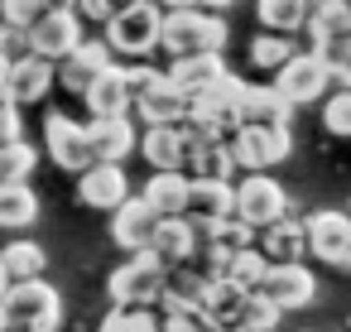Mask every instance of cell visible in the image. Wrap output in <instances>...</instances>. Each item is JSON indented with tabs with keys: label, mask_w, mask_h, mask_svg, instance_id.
<instances>
[{
	"label": "cell",
	"mask_w": 351,
	"mask_h": 332,
	"mask_svg": "<svg viewBox=\"0 0 351 332\" xmlns=\"http://www.w3.org/2000/svg\"><path fill=\"white\" fill-rule=\"evenodd\" d=\"M106 63H116V54L106 49V39H82L73 54H63V58L53 63V73H58V87H68L73 97H82L87 82H92Z\"/></svg>",
	"instance_id": "cell-15"
},
{
	"label": "cell",
	"mask_w": 351,
	"mask_h": 332,
	"mask_svg": "<svg viewBox=\"0 0 351 332\" xmlns=\"http://www.w3.org/2000/svg\"><path fill=\"white\" fill-rule=\"evenodd\" d=\"M130 116L145 121V126H178V121L188 116V92H183L169 73H159V78L130 102Z\"/></svg>",
	"instance_id": "cell-11"
},
{
	"label": "cell",
	"mask_w": 351,
	"mask_h": 332,
	"mask_svg": "<svg viewBox=\"0 0 351 332\" xmlns=\"http://www.w3.org/2000/svg\"><path fill=\"white\" fill-rule=\"evenodd\" d=\"M332 82H337V87H346V92H351V63H346V68H341V73H337V78H332Z\"/></svg>",
	"instance_id": "cell-45"
},
{
	"label": "cell",
	"mask_w": 351,
	"mask_h": 332,
	"mask_svg": "<svg viewBox=\"0 0 351 332\" xmlns=\"http://www.w3.org/2000/svg\"><path fill=\"white\" fill-rule=\"evenodd\" d=\"M154 308H159L164 332H217V327H212V318H207L197 303H169V298H159Z\"/></svg>",
	"instance_id": "cell-35"
},
{
	"label": "cell",
	"mask_w": 351,
	"mask_h": 332,
	"mask_svg": "<svg viewBox=\"0 0 351 332\" xmlns=\"http://www.w3.org/2000/svg\"><path fill=\"white\" fill-rule=\"evenodd\" d=\"M135 150L149 159V169H183V135H178V126H145Z\"/></svg>",
	"instance_id": "cell-28"
},
{
	"label": "cell",
	"mask_w": 351,
	"mask_h": 332,
	"mask_svg": "<svg viewBox=\"0 0 351 332\" xmlns=\"http://www.w3.org/2000/svg\"><path fill=\"white\" fill-rule=\"evenodd\" d=\"M125 198H130V178H125V169H121V164L97 159V164H87V169L77 174V202H82V207L116 212Z\"/></svg>",
	"instance_id": "cell-12"
},
{
	"label": "cell",
	"mask_w": 351,
	"mask_h": 332,
	"mask_svg": "<svg viewBox=\"0 0 351 332\" xmlns=\"http://www.w3.org/2000/svg\"><path fill=\"white\" fill-rule=\"evenodd\" d=\"M289 145H293L289 126H245V121H241V130L231 135L226 150H231L236 169H245V174H265V169H274V164L289 159Z\"/></svg>",
	"instance_id": "cell-5"
},
{
	"label": "cell",
	"mask_w": 351,
	"mask_h": 332,
	"mask_svg": "<svg viewBox=\"0 0 351 332\" xmlns=\"http://www.w3.org/2000/svg\"><path fill=\"white\" fill-rule=\"evenodd\" d=\"M289 102L274 92V82H245L236 97V116L245 126H289Z\"/></svg>",
	"instance_id": "cell-19"
},
{
	"label": "cell",
	"mask_w": 351,
	"mask_h": 332,
	"mask_svg": "<svg viewBox=\"0 0 351 332\" xmlns=\"http://www.w3.org/2000/svg\"><path fill=\"white\" fill-rule=\"evenodd\" d=\"M226 39H231V29H226V15H217V10H202V5L164 10L159 49L169 58H183V54H221Z\"/></svg>",
	"instance_id": "cell-1"
},
{
	"label": "cell",
	"mask_w": 351,
	"mask_h": 332,
	"mask_svg": "<svg viewBox=\"0 0 351 332\" xmlns=\"http://www.w3.org/2000/svg\"><path fill=\"white\" fill-rule=\"evenodd\" d=\"M293 54H298L293 34H274V29H265V34L250 39V68H255V73H274V68H284Z\"/></svg>",
	"instance_id": "cell-31"
},
{
	"label": "cell",
	"mask_w": 351,
	"mask_h": 332,
	"mask_svg": "<svg viewBox=\"0 0 351 332\" xmlns=\"http://www.w3.org/2000/svg\"><path fill=\"white\" fill-rule=\"evenodd\" d=\"M260 294L279 308V313H293V308H308L317 298V274L303 265V260H289V265H269Z\"/></svg>",
	"instance_id": "cell-10"
},
{
	"label": "cell",
	"mask_w": 351,
	"mask_h": 332,
	"mask_svg": "<svg viewBox=\"0 0 351 332\" xmlns=\"http://www.w3.org/2000/svg\"><path fill=\"white\" fill-rule=\"evenodd\" d=\"M346 5H351V0H346Z\"/></svg>",
	"instance_id": "cell-52"
},
{
	"label": "cell",
	"mask_w": 351,
	"mask_h": 332,
	"mask_svg": "<svg viewBox=\"0 0 351 332\" xmlns=\"http://www.w3.org/2000/svg\"><path fill=\"white\" fill-rule=\"evenodd\" d=\"M39 164V150L29 140H10V145H0V183H29Z\"/></svg>",
	"instance_id": "cell-34"
},
{
	"label": "cell",
	"mask_w": 351,
	"mask_h": 332,
	"mask_svg": "<svg viewBox=\"0 0 351 332\" xmlns=\"http://www.w3.org/2000/svg\"><path fill=\"white\" fill-rule=\"evenodd\" d=\"M44 150H49V159H53L58 169H68V174H82L87 164H97V159H92V145H87V126H77V121L63 116V111H49V116H44Z\"/></svg>",
	"instance_id": "cell-9"
},
{
	"label": "cell",
	"mask_w": 351,
	"mask_h": 332,
	"mask_svg": "<svg viewBox=\"0 0 351 332\" xmlns=\"http://www.w3.org/2000/svg\"><path fill=\"white\" fill-rule=\"evenodd\" d=\"M255 246L265 250L269 265H289V260H303V255H308V231H303V222H293V217L284 212L279 222L260 226V241H255Z\"/></svg>",
	"instance_id": "cell-20"
},
{
	"label": "cell",
	"mask_w": 351,
	"mask_h": 332,
	"mask_svg": "<svg viewBox=\"0 0 351 332\" xmlns=\"http://www.w3.org/2000/svg\"><path fill=\"white\" fill-rule=\"evenodd\" d=\"M154 231H159V212H154L145 198H125V202L111 212V241H116L125 255H130V250H149Z\"/></svg>",
	"instance_id": "cell-16"
},
{
	"label": "cell",
	"mask_w": 351,
	"mask_h": 332,
	"mask_svg": "<svg viewBox=\"0 0 351 332\" xmlns=\"http://www.w3.org/2000/svg\"><path fill=\"white\" fill-rule=\"evenodd\" d=\"M5 332H10V327H5Z\"/></svg>",
	"instance_id": "cell-53"
},
{
	"label": "cell",
	"mask_w": 351,
	"mask_h": 332,
	"mask_svg": "<svg viewBox=\"0 0 351 332\" xmlns=\"http://www.w3.org/2000/svg\"><path fill=\"white\" fill-rule=\"evenodd\" d=\"M303 231H308V255H317L322 265H341L346 260V250H351V217L346 212L322 207V212H313L303 222Z\"/></svg>",
	"instance_id": "cell-14"
},
{
	"label": "cell",
	"mask_w": 351,
	"mask_h": 332,
	"mask_svg": "<svg viewBox=\"0 0 351 332\" xmlns=\"http://www.w3.org/2000/svg\"><path fill=\"white\" fill-rule=\"evenodd\" d=\"M149 250H154L164 265H183V260H193V250H197V231H193V222H188L183 212H178V217H159V231H154Z\"/></svg>",
	"instance_id": "cell-22"
},
{
	"label": "cell",
	"mask_w": 351,
	"mask_h": 332,
	"mask_svg": "<svg viewBox=\"0 0 351 332\" xmlns=\"http://www.w3.org/2000/svg\"><path fill=\"white\" fill-rule=\"evenodd\" d=\"M236 202V188L221 183V178H188V217L193 222H221Z\"/></svg>",
	"instance_id": "cell-21"
},
{
	"label": "cell",
	"mask_w": 351,
	"mask_h": 332,
	"mask_svg": "<svg viewBox=\"0 0 351 332\" xmlns=\"http://www.w3.org/2000/svg\"><path fill=\"white\" fill-rule=\"evenodd\" d=\"M25 39H29V54L58 63L63 54H73V49L82 44V15H77L73 5H49V10L29 25Z\"/></svg>",
	"instance_id": "cell-7"
},
{
	"label": "cell",
	"mask_w": 351,
	"mask_h": 332,
	"mask_svg": "<svg viewBox=\"0 0 351 332\" xmlns=\"http://www.w3.org/2000/svg\"><path fill=\"white\" fill-rule=\"evenodd\" d=\"M49 5H73V0H49Z\"/></svg>",
	"instance_id": "cell-49"
},
{
	"label": "cell",
	"mask_w": 351,
	"mask_h": 332,
	"mask_svg": "<svg viewBox=\"0 0 351 332\" xmlns=\"http://www.w3.org/2000/svg\"><path fill=\"white\" fill-rule=\"evenodd\" d=\"M308 39H337V34H351V5L346 0H313L308 5V20H303Z\"/></svg>",
	"instance_id": "cell-29"
},
{
	"label": "cell",
	"mask_w": 351,
	"mask_h": 332,
	"mask_svg": "<svg viewBox=\"0 0 351 332\" xmlns=\"http://www.w3.org/2000/svg\"><path fill=\"white\" fill-rule=\"evenodd\" d=\"M159 29H164V5L140 0V5H130V10L106 20V49L116 54V63L154 58L159 54Z\"/></svg>",
	"instance_id": "cell-3"
},
{
	"label": "cell",
	"mask_w": 351,
	"mask_h": 332,
	"mask_svg": "<svg viewBox=\"0 0 351 332\" xmlns=\"http://www.w3.org/2000/svg\"><path fill=\"white\" fill-rule=\"evenodd\" d=\"M221 274H226L231 284H241V289H260L265 274H269V260H265L260 246H245V250H231V260H226Z\"/></svg>",
	"instance_id": "cell-33"
},
{
	"label": "cell",
	"mask_w": 351,
	"mask_h": 332,
	"mask_svg": "<svg viewBox=\"0 0 351 332\" xmlns=\"http://www.w3.org/2000/svg\"><path fill=\"white\" fill-rule=\"evenodd\" d=\"M279 318H284V313H279L260 289H250V294H245V303H241V332H274V327H279Z\"/></svg>",
	"instance_id": "cell-36"
},
{
	"label": "cell",
	"mask_w": 351,
	"mask_h": 332,
	"mask_svg": "<svg viewBox=\"0 0 351 332\" xmlns=\"http://www.w3.org/2000/svg\"><path fill=\"white\" fill-rule=\"evenodd\" d=\"M308 5L313 0H255V15L274 34H298L303 20H308Z\"/></svg>",
	"instance_id": "cell-30"
},
{
	"label": "cell",
	"mask_w": 351,
	"mask_h": 332,
	"mask_svg": "<svg viewBox=\"0 0 351 332\" xmlns=\"http://www.w3.org/2000/svg\"><path fill=\"white\" fill-rule=\"evenodd\" d=\"M322 126H327L332 135L351 140V92H346V87H337V92L322 97Z\"/></svg>",
	"instance_id": "cell-37"
},
{
	"label": "cell",
	"mask_w": 351,
	"mask_h": 332,
	"mask_svg": "<svg viewBox=\"0 0 351 332\" xmlns=\"http://www.w3.org/2000/svg\"><path fill=\"white\" fill-rule=\"evenodd\" d=\"M125 332H164L159 308H154V303H135V308H125Z\"/></svg>",
	"instance_id": "cell-41"
},
{
	"label": "cell",
	"mask_w": 351,
	"mask_h": 332,
	"mask_svg": "<svg viewBox=\"0 0 351 332\" xmlns=\"http://www.w3.org/2000/svg\"><path fill=\"white\" fill-rule=\"evenodd\" d=\"M10 332H58L63 322V298L49 279H15L0 298Z\"/></svg>",
	"instance_id": "cell-2"
},
{
	"label": "cell",
	"mask_w": 351,
	"mask_h": 332,
	"mask_svg": "<svg viewBox=\"0 0 351 332\" xmlns=\"http://www.w3.org/2000/svg\"><path fill=\"white\" fill-rule=\"evenodd\" d=\"M25 106H15L10 97H0V145H10V140H25Z\"/></svg>",
	"instance_id": "cell-40"
},
{
	"label": "cell",
	"mask_w": 351,
	"mask_h": 332,
	"mask_svg": "<svg viewBox=\"0 0 351 332\" xmlns=\"http://www.w3.org/2000/svg\"><path fill=\"white\" fill-rule=\"evenodd\" d=\"M82 102H87V111H92V116H130V87H125V68H121V63H106V68H101V73L87 82Z\"/></svg>",
	"instance_id": "cell-18"
},
{
	"label": "cell",
	"mask_w": 351,
	"mask_h": 332,
	"mask_svg": "<svg viewBox=\"0 0 351 332\" xmlns=\"http://www.w3.org/2000/svg\"><path fill=\"white\" fill-rule=\"evenodd\" d=\"M39 222V198L29 183H0V231H25Z\"/></svg>",
	"instance_id": "cell-27"
},
{
	"label": "cell",
	"mask_w": 351,
	"mask_h": 332,
	"mask_svg": "<svg viewBox=\"0 0 351 332\" xmlns=\"http://www.w3.org/2000/svg\"><path fill=\"white\" fill-rule=\"evenodd\" d=\"M53 87H58V73H53L49 58H39V54H20V58H10L5 97H10L15 106H39Z\"/></svg>",
	"instance_id": "cell-13"
},
{
	"label": "cell",
	"mask_w": 351,
	"mask_h": 332,
	"mask_svg": "<svg viewBox=\"0 0 351 332\" xmlns=\"http://www.w3.org/2000/svg\"><path fill=\"white\" fill-rule=\"evenodd\" d=\"M49 10V0H0V25H15L29 34V25Z\"/></svg>",
	"instance_id": "cell-38"
},
{
	"label": "cell",
	"mask_w": 351,
	"mask_h": 332,
	"mask_svg": "<svg viewBox=\"0 0 351 332\" xmlns=\"http://www.w3.org/2000/svg\"><path fill=\"white\" fill-rule=\"evenodd\" d=\"M241 87H245V82L226 68L221 78H212L202 92H193V97H188V116H226V111H236Z\"/></svg>",
	"instance_id": "cell-25"
},
{
	"label": "cell",
	"mask_w": 351,
	"mask_h": 332,
	"mask_svg": "<svg viewBox=\"0 0 351 332\" xmlns=\"http://www.w3.org/2000/svg\"><path fill=\"white\" fill-rule=\"evenodd\" d=\"M5 289H10V274H5V270H0V298H5Z\"/></svg>",
	"instance_id": "cell-47"
},
{
	"label": "cell",
	"mask_w": 351,
	"mask_h": 332,
	"mask_svg": "<svg viewBox=\"0 0 351 332\" xmlns=\"http://www.w3.org/2000/svg\"><path fill=\"white\" fill-rule=\"evenodd\" d=\"M202 289H207V274H202L193 260L164 270V298H169V303H197Z\"/></svg>",
	"instance_id": "cell-32"
},
{
	"label": "cell",
	"mask_w": 351,
	"mask_h": 332,
	"mask_svg": "<svg viewBox=\"0 0 351 332\" xmlns=\"http://www.w3.org/2000/svg\"><path fill=\"white\" fill-rule=\"evenodd\" d=\"M0 270L10 274V284H15V279H44L49 250H44L39 241L20 236V241H10V246H0Z\"/></svg>",
	"instance_id": "cell-26"
},
{
	"label": "cell",
	"mask_w": 351,
	"mask_h": 332,
	"mask_svg": "<svg viewBox=\"0 0 351 332\" xmlns=\"http://www.w3.org/2000/svg\"><path fill=\"white\" fill-rule=\"evenodd\" d=\"M164 73H169L188 97H193V92H202L212 78H221V73H226V58H221V54H183V58H169V68H164Z\"/></svg>",
	"instance_id": "cell-24"
},
{
	"label": "cell",
	"mask_w": 351,
	"mask_h": 332,
	"mask_svg": "<svg viewBox=\"0 0 351 332\" xmlns=\"http://www.w3.org/2000/svg\"><path fill=\"white\" fill-rule=\"evenodd\" d=\"M341 265H346V270H351V250H346V260H341Z\"/></svg>",
	"instance_id": "cell-50"
},
{
	"label": "cell",
	"mask_w": 351,
	"mask_h": 332,
	"mask_svg": "<svg viewBox=\"0 0 351 332\" xmlns=\"http://www.w3.org/2000/svg\"><path fill=\"white\" fill-rule=\"evenodd\" d=\"M5 78H10V58L0 54V97H5Z\"/></svg>",
	"instance_id": "cell-44"
},
{
	"label": "cell",
	"mask_w": 351,
	"mask_h": 332,
	"mask_svg": "<svg viewBox=\"0 0 351 332\" xmlns=\"http://www.w3.org/2000/svg\"><path fill=\"white\" fill-rule=\"evenodd\" d=\"M327 87H332V73L322 68V58L313 49H298L284 68H274V92L289 106H313L327 97Z\"/></svg>",
	"instance_id": "cell-6"
},
{
	"label": "cell",
	"mask_w": 351,
	"mask_h": 332,
	"mask_svg": "<svg viewBox=\"0 0 351 332\" xmlns=\"http://www.w3.org/2000/svg\"><path fill=\"white\" fill-rule=\"evenodd\" d=\"M97 332H125V308L116 303V308H111V313L101 318V327H97Z\"/></svg>",
	"instance_id": "cell-42"
},
{
	"label": "cell",
	"mask_w": 351,
	"mask_h": 332,
	"mask_svg": "<svg viewBox=\"0 0 351 332\" xmlns=\"http://www.w3.org/2000/svg\"><path fill=\"white\" fill-rule=\"evenodd\" d=\"M0 332H5V308H0Z\"/></svg>",
	"instance_id": "cell-48"
},
{
	"label": "cell",
	"mask_w": 351,
	"mask_h": 332,
	"mask_svg": "<svg viewBox=\"0 0 351 332\" xmlns=\"http://www.w3.org/2000/svg\"><path fill=\"white\" fill-rule=\"evenodd\" d=\"M346 217H351V202H346Z\"/></svg>",
	"instance_id": "cell-51"
},
{
	"label": "cell",
	"mask_w": 351,
	"mask_h": 332,
	"mask_svg": "<svg viewBox=\"0 0 351 332\" xmlns=\"http://www.w3.org/2000/svg\"><path fill=\"white\" fill-rule=\"evenodd\" d=\"M164 260L154 250H130L116 270H111V303L135 308V303H159L164 298Z\"/></svg>",
	"instance_id": "cell-4"
},
{
	"label": "cell",
	"mask_w": 351,
	"mask_h": 332,
	"mask_svg": "<svg viewBox=\"0 0 351 332\" xmlns=\"http://www.w3.org/2000/svg\"><path fill=\"white\" fill-rule=\"evenodd\" d=\"M313 54H317V58H322V68H327V73L337 78V73H341V68L351 63V34H337V39H317V44H313Z\"/></svg>",
	"instance_id": "cell-39"
},
{
	"label": "cell",
	"mask_w": 351,
	"mask_h": 332,
	"mask_svg": "<svg viewBox=\"0 0 351 332\" xmlns=\"http://www.w3.org/2000/svg\"><path fill=\"white\" fill-rule=\"evenodd\" d=\"M87 145H92V159L121 164V159L135 154L140 135H135V121L130 116H92L87 121Z\"/></svg>",
	"instance_id": "cell-17"
},
{
	"label": "cell",
	"mask_w": 351,
	"mask_h": 332,
	"mask_svg": "<svg viewBox=\"0 0 351 332\" xmlns=\"http://www.w3.org/2000/svg\"><path fill=\"white\" fill-rule=\"evenodd\" d=\"M159 217H178L183 207H188V174L183 169H154V178L145 183V193H140Z\"/></svg>",
	"instance_id": "cell-23"
},
{
	"label": "cell",
	"mask_w": 351,
	"mask_h": 332,
	"mask_svg": "<svg viewBox=\"0 0 351 332\" xmlns=\"http://www.w3.org/2000/svg\"><path fill=\"white\" fill-rule=\"evenodd\" d=\"M154 5H169V10H178V5H197V0H154Z\"/></svg>",
	"instance_id": "cell-46"
},
{
	"label": "cell",
	"mask_w": 351,
	"mask_h": 332,
	"mask_svg": "<svg viewBox=\"0 0 351 332\" xmlns=\"http://www.w3.org/2000/svg\"><path fill=\"white\" fill-rule=\"evenodd\" d=\"M197 5H202V10H217V15H221V10H231V5H236V0H197Z\"/></svg>",
	"instance_id": "cell-43"
},
{
	"label": "cell",
	"mask_w": 351,
	"mask_h": 332,
	"mask_svg": "<svg viewBox=\"0 0 351 332\" xmlns=\"http://www.w3.org/2000/svg\"><path fill=\"white\" fill-rule=\"evenodd\" d=\"M236 188V202H231V212L241 217V222H250L255 231L260 226H269V222H279L284 212H289V193L269 178V169L265 174H245L241 183H231Z\"/></svg>",
	"instance_id": "cell-8"
}]
</instances>
